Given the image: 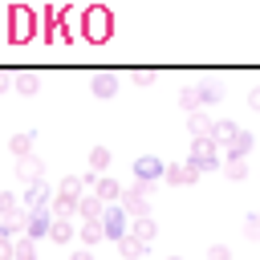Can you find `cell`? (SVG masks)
I'll return each mask as SVG.
<instances>
[{"label":"cell","instance_id":"6da1fadb","mask_svg":"<svg viewBox=\"0 0 260 260\" xmlns=\"http://www.w3.org/2000/svg\"><path fill=\"white\" fill-rule=\"evenodd\" d=\"M110 32H114V16H110V8L93 4V8L81 12V37H85L89 45H106Z\"/></svg>","mask_w":260,"mask_h":260},{"label":"cell","instance_id":"7a4b0ae2","mask_svg":"<svg viewBox=\"0 0 260 260\" xmlns=\"http://www.w3.org/2000/svg\"><path fill=\"white\" fill-rule=\"evenodd\" d=\"M195 171H223L219 162H223V150H219V142L215 138H195L191 142V158H187Z\"/></svg>","mask_w":260,"mask_h":260},{"label":"cell","instance_id":"3957f363","mask_svg":"<svg viewBox=\"0 0 260 260\" xmlns=\"http://www.w3.org/2000/svg\"><path fill=\"white\" fill-rule=\"evenodd\" d=\"M146 191H150L146 183L122 187V199H118V203H122V211L130 215V223H134V219H146V215H150V199H146Z\"/></svg>","mask_w":260,"mask_h":260},{"label":"cell","instance_id":"277c9868","mask_svg":"<svg viewBox=\"0 0 260 260\" xmlns=\"http://www.w3.org/2000/svg\"><path fill=\"white\" fill-rule=\"evenodd\" d=\"M102 232H106V240H126L130 236V215L122 211V203H110L106 207V215H102Z\"/></svg>","mask_w":260,"mask_h":260},{"label":"cell","instance_id":"5b68a950","mask_svg":"<svg viewBox=\"0 0 260 260\" xmlns=\"http://www.w3.org/2000/svg\"><path fill=\"white\" fill-rule=\"evenodd\" d=\"M162 175H167V162H162L158 154H138V158H134V183H146V187H150V183H158Z\"/></svg>","mask_w":260,"mask_h":260},{"label":"cell","instance_id":"8992f818","mask_svg":"<svg viewBox=\"0 0 260 260\" xmlns=\"http://www.w3.org/2000/svg\"><path fill=\"white\" fill-rule=\"evenodd\" d=\"M32 32H37V16L28 8H12V32H8V41L24 45V41H32Z\"/></svg>","mask_w":260,"mask_h":260},{"label":"cell","instance_id":"52a82bcc","mask_svg":"<svg viewBox=\"0 0 260 260\" xmlns=\"http://www.w3.org/2000/svg\"><path fill=\"white\" fill-rule=\"evenodd\" d=\"M53 232V211L49 207H41V211H28V219H24V236L37 244V240H45Z\"/></svg>","mask_w":260,"mask_h":260},{"label":"cell","instance_id":"ba28073f","mask_svg":"<svg viewBox=\"0 0 260 260\" xmlns=\"http://www.w3.org/2000/svg\"><path fill=\"white\" fill-rule=\"evenodd\" d=\"M49 203H53V191H49L45 179L32 183V187H24V195H20V207H24V211H41V207H49Z\"/></svg>","mask_w":260,"mask_h":260},{"label":"cell","instance_id":"9c48e42d","mask_svg":"<svg viewBox=\"0 0 260 260\" xmlns=\"http://www.w3.org/2000/svg\"><path fill=\"white\" fill-rule=\"evenodd\" d=\"M89 93L102 98V102L114 98V93H118V73H114V69H98V73L89 77Z\"/></svg>","mask_w":260,"mask_h":260},{"label":"cell","instance_id":"30bf717a","mask_svg":"<svg viewBox=\"0 0 260 260\" xmlns=\"http://www.w3.org/2000/svg\"><path fill=\"white\" fill-rule=\"evenodd\" d=\"M252 146H256V138L248 134V130H240L228 146H223V162H236V158H248L252 154Z\"/></svg>","mask_w":260,"mask_h":260},{"label":"cell","instance_id":"8fae6325","mask_svg":"<svg viewBox=\"0 0 260 260\" xmlns=\"http://www.w3.org/2000/svg\"><path fill=\"white\" fill-rule=\"evenodd\" d=\"M16 175H20V183H24V187H32V183H41V179H45V162H41L37 154L16 158Z\"/></svg>","mask_w":260,"mask_h":260},{"label":"cell","instance_id":"7c38bea8","mask_svg":"<svg viewBox=\"0 0 260 260\" xmlns=\"http://www.w3.org/2000/svg\"><path fill=\"white\" fill-rule=\"evenodd\" d=\"M195 179H199V171H195L191 162H171L167 175H162V183H171V187H191Z\"/></svg>","mask_w":260,"mask_h":260},{"label":"cell","instance_id":"4fadbf2b","mask_svg":"<svg viewBox=\"0 0 260 260\" xmlns=\"http://www.w3.org/2000/svg\"><path fill=\"white\" fill-rule=\"evenodd\" d=\"M77 215H81V223H98V219L106 215V203H102L98 195H81V203H77Z\"/></svg>","mask_w":260,"mask_h":260},{"label":"cell","instance_id":"5bb4252c","mask_svg":"<svg viewBox=\"0 0 260 260\" xmlns=\"http://www.w3.org/2000/svg\"><path fill=\"white\" fill-rule=\"evenodd\" d=\"M187 130L195 134V138H211V130H215V122L203 114V110H195V114H187Z\"/></svg>","mask_w":260,"mask_h":260},{"label":"cell","instance_id":"9a60e30c","mask_svg":"<svg viewBox=\"0 0 260 260\" xmlns=\"http://www.w3.org/2000/svg\"><path fill=\"white\" fill-rule=\"evenodd\" d=\"M93 195H98V199H102V203L110 207L114 199H122V187H118V179H110V175H102V179H98V187H93Z\"/></svg>","mask_w":260,"mask_h":260},{"label":"cell","instance_id":"2e32d148","mask_svg":"<svg viewBox=\"0 0 260 260\" xmlns=\"http://www.w3.org/2000/svg\"><path fill=\"white\" fill-rule=\"evenodd\" d=\"M12 89H16V93H24V98H32V93L41 89V77H37L32 69H24V73H16V77H12Z\"/></svg>","mask_w":260,"mask_h":260},{"label":"cell","instance_id":"e0dca14e","mask_svg":"<svg viewBox=\"0 0 260 260\" xmlns=\"http://www.w3.org/2000/svg\"><path fill=\"white\" fill-rule=\"evenodd\" d=\"M195 89H199V102H203V106H215V102L223 98V81H215V77H207V81H199Z\"/></svg>","mask_w":260,"mask_h":260},{"label":"cell","instance_id":"ac0fdd59","mask_svg":"<svg viewBox=\"0 0 260 260\" xmlns=\"http://www.w3.org/2000/svg\"><path fill=\"white\" fill-rule=\"evenodd\" d=\"M32 142H37V130H24V134H12L8 150H12L16 158H28V154H32Z\"/></svg>","mask_w":260,"mask_h":260},{"label":"cell","instance_id":"d6986e66","mask_svg":"<svg viewBox=\"0 0 260 260\" xmlns=\"http://www.w3.org/2000/svg\"><path fill=\"white\" fill-rule=\"evenodd\" d=\"M130 236H134V240H142V244L150 248V240L158 236V223H154L150 215H146V219H134V223H130Z\"/></svg>","mask_w":260,"mask_h":260},{"label":"cell","instance_id":"ffe728a7","mask_svg":"<svg viewBox=\"0 0 260 260\" xmlns=\"http://www.w3.org/2000/svg\"><path fill=\"white\" fill-rule=\"evenodd\" d=\"M77 203H81V199H61V195H53L49 211H53V219H73V215H77Z\"/></svg>","mask_w":260,"mask_h":260},{"label":"cell","instance_id":"44dd1931","mask_svg":"<svg viewBox=\"0 0 260 260\" xmlns=\"http://www.w3.org/2000/svg\"><path fill=\"white\" fill-rule=\"evenodd\" d=\"M77 236H81V248H93V244H102V240H106V232H102V219H98V223H81V228H77Z\"/></svg>","mask_w":260,"mask_h":260},{"label":"cell","instance_id":"7402d4cb","mask_svg":"<svg viewBox=\"0 0 260 260\" xmlns=\"http://www.w3.org/2000/svg\"><path fill=\"white\" fill-rule=\"evenodd\" d=\"M24 207H20V195H12V191H0V219H16Z\"/></svg>","mask_w":260,"mask_h":260},{"label":"cell","instance_id":"603a6c76","mask_svg":"<svg viewBox=\"0 0 260 260\" xmlns=\"http://www.w3.org/2000/svg\"><path fill=\"white\" fill-rule=\"evenodd\" d=\"M77 232H73V219H53V232H49V240L53 244H69Z\"/></svg>","mask_w":260,"mask_h":260},{"label":"cell","instance_id":"cb8c5ba5","mask_svg":"<svg viewBox=\"0 0 260 260\" xmlns=\"http://www.w3.org/2000/svg\"><path fill=\"white\" fill-rule=\"evenodd\" d=\"M179 106H183L187 114L203 110V102H199V89H195V85H183V89H179Z\"/></svg>","mask_w":260,"mask_h":260},{"label":"cell","instance_id":"d4e9b609","mask_svg":"<svg viewBox=\"0 0 260 260\" xmlns=\"http://www.w3.org/2000/svg\"><path fill=\"white\" fill-rule=\"evenodd\" d=\"M236 134H240V126H236V122H228V118H223V122H215V130H211V138H215L219 146H228Z\"/></svg>","mask_w":260,"mask_h":260},{"label":"cell","instance_id":"484cf974","mask_svg":"<svg viewBox=\"0 0 260 260\" xmlns=\"http://www.w3.org/2000/svg\"><path fill=\"white\" fill-rule=\"evenodd\" d=\"M81 191H85V183H81V179H73V175H65V179H61V187H57V195H61V199H81Z\"/></svg>","mask_w":260,"mask_h":260},{"label":"cell","instance_id":"4316f807","mask_svg":"<svg viewBox=\"0 0 260 260\" xmlns=\"http://www.w3.org/2000/svg\"><path fill=\"white\" fill-rule=\"evenodd\" d=\"M118 252H122V260H138V256L146 252V244L134 240V236H126V240H118Z\"/></svg>","mask_w":260,"mask_h":260},{"label":"cell","instance_id":"83f0119b","mask_svg":"<svg viewBox=\"0 0 260 260\" xmlns=\"http://www.w3.org/2000/svg\"><path fill=\"white\" fill-rule=\"evenodd\" d=\"M12 260H37V244H32L28 236L12 240Z\"/></svg>","mask_w":260,"mask_h":260},{"label":"cell","instance_id":"f1b7e54d","mask_svg":"<svg viewBox=\"0 0 260 260\" xmlns=\"http://www.w3.org/2000/svg\"><path fill=\"white\" fill-rule=\"evenodd\" d=\"M106 167H110V146H93V150H89V171L102 175Z\"/></svg>","mask_w":260,"mask_h":260},{"label":"cell","instance_id":"f546056e","mask_svg":"<svg viewBox=\"0 0 260 260\" xmlns=\"http://www.w3.org/2000/svg\"><path fill=\"white\" fill-rule=\"evenodd\" d=\"M223 175H228L232 183H244V179H248V162H244V158H236V162H223Z\"/></svg>","mask_w":260,"mask_h":260},{"label":"cell","instance_id":"4dcf8cb0","mask_svg":"<svg viewBox=\"0 0 260 260\" xmlns=\"http://www.w3.org/2000/svg\"><path fill=\"white\" fill-rule=\"evenodd\" d=\"M154 77H158V69H130L134 85H154Z\"/></svg>","mask_w":260,"mask_h":260},{"label":"cell","instance_id":"1f68e13d","mask_svg":"<svg viewBox=\"0 0 260 260\" xmlns=\"http://www.w3.org/2000/svg\"><path fill=\"white\" fill-rule=\"evenodd\" d=\"M244 236H248V240H260V211H252V215L244 219Z\"/></svg>","mask_w":260,"mask_h":260},{"label":"cell","instance_id":"d6a6232c","mask_svg":"<svg viewBox=\"0 0 260 260\" xmlns=\"http://www.w3.org/2000/svg\"><path fill=\"white\" fill-rule=\"evenodd\" d=\"M207 260H232V248L228 244H211L207 248Z\"/></svg>","mask_w":260,"mask_h":260},{"label":"cell","instance_id":"836d02e7","mask_svg":"<svg viewBox=\"0 0 260 260\" xmlns=\"http://www.w3.org/2000/svg\"><path fill=\"white\" fill-rule=\"evenodd\" d=\"M248 106L260 114V85H252V89H248Z\"/></svg>","mask_w":260,"mask_h":260},{"label":"cell","instance_id":"e575fe53","mask_svg":"<svg viewBox=\"0 0 260 260\" xmlns=\"http://www.w3.org/2000/svg\"><path fill=\"white\" fill-rule=\"evenodd\" d=\"M0 260H12V240L0 236Z\"/></svg>","mask_w":260,"mask_h":260},{"label":"cell","instance_id":"d590c367","mask_svg":"<svg viewBox=\"0 0 260 260\" xmlns=\"http://www.w3.org/2000/svg\"><path fill=\"white\" fill-rule=\"evenodd\" d=\"M12 77H16V73H8V69H0V93H4L8 85H12Z\"/></svg>","mask_w":260,"mask_h":260},{"label":"cell","instance_id":"8d00e7d4","mask_svg":"<svg viewBox=\"0 0 260 260\" xmlns=\"http://www.w3.org/2000/svg\"><path fill=\"white\" fill-rule=\"evenodd\" d=\"M69 260H93V252H89V248H77V252H73Z\"/></svg>","mask_w":260,"mask_h":260},{"label":"cell","instance_id":"74e56055","mask_svg":"<svg viewBox=\"0 0 260 260\" xmlns=\"http://www.w3.org/2000/svg\"><path fill=\"white\" fill-rule=\"evenodd\" d=\"M167 260H183V256H167Z\"/></svg>","mask_w":260,"mask_h":260}]
</instances>
